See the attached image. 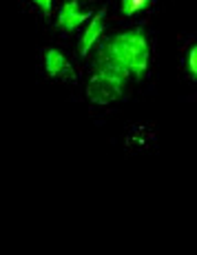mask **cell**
I'll use <instances>...</instances> for the list:
<instances>
[{
    "label": "cell",
    "instance_id": "2",
    "mask_svg": "<svg viewBox=\"0 0 197 255\" xmlns=\"http://www.w3.org/2000/svg\"><path fill=\"white\" fill-rule=\"evenodd\" d=\"M122 89H124V76L109 69H100L89 80L87 96L96 105H111L122 96Z\"/></svg>",
    "mask_w": 197,
    "mask_h": 255
},
{
    "label": "cell",
    "instance_id": "5",
    "mask_svg": "<svg viewBox=\"0 0 197 255\" xmlns=\"http://www.w3.org/2000/svg\"><path fill=\"white\" fill-rule=\"evenodd\" d=\"M44 62H47V73L49 76H56V78H73V69L71 65L67 62V58L62 56L58 49H49L44 53Z\"/></svg>",
    "mask_w": 197,
    "mask_h": 255
},
{
    "label": "cell",
    "instance_id": "7",
    "mask_svg": "<svg viewBox=\"0 0 197 255\" xmlns=\"http://www.w3.org/2000/svg\"><path fill=\"white\" fill-rule=\"evenodd\" d=\"M189 69L193 73V78H197V45L191 49V53H189Z\"/></svg>",
    "mask_w": 197,
    "mask_h": 255
},
{
    "label": "cell",
    "instance_id": "4",
    "mask_svg": "<svg viewBox=\"0 0 197 255\" xmlns=\"http://www.w3.org/2000/svg\"><path fill=\"white\" fill-rule=\"evenodd\" d=\"M102 31H104V11H98L96 16H93V20L89 22V27L85 29V36H82V40H80V53L82 56H87V53L91 51V47L100 40Z\"/></svg>",
    "mask_w": 197,
    "mask_h": 255
},
{
    "label": "cell",
    "instance_id": "3",
    "mask_svg": "<svg viewBox=\"0 0 197 255\" xmlns=\"http://www.w3.org/2000/svg\"><path fill=\"white\" fill-rule=\"evenodd\" d=\"M87 18H89V11H85V9L80 7V2H78V0H69V2H65V4H62V9H60V16H58V27L71 31V29L80 27Z\"/></svg>",
    "mask_w": 197,
    "mask_h": 255
},
{
    "label": "cell",
    "instance_id": "6",
    "mask_svg": "<svg viewBox=\"0 0 197 255\" xmlns=\"http://www.w3.org/2000/svg\"><path fill=\"white\" fill-rule=\"evenodd\" d=\"M146 4H149V0H122V11L126 16H133V13L142 11Z\"/></svg>",
    "mask_w": 197,
    "mask_h": 255
},
{
    "label": "cell",
    "instance_id": "1",
    "mask_svg": "<svg viewBox=\"0 0 197 255\" xmlns=\"http://www.w3.org/2000/svg\"><path fill=\"white\" fill-rule=\"evenodd\" d=\"M100 65L102 69L115 71L124 78L144 76L149 69V42L144 33L133 29L109 40L100 56Z\"/></svg>",
    "mask_w": 197,
    "mask_h": 255
},
{
    "label": "cell",
    "instance_id": "8",
    "mask_svg": "<svg viewBox=\"0 0 197 255\" xmlns=\"http://www.w3.org/2000/svg\"><path fill=\"white\" fill-rule=\"evenodd\" d=\"M33 2H36L38 7H40L42 11H44V13H49V11H51V0H33Z\"/></svg>",
    "mask_w": 197,
    "mask_h": 255
}]
</instances>
